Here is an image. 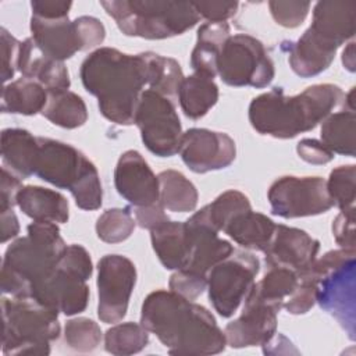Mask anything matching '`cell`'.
I'll return each mask as SVG.
<instances>
[{
  "label": "cell",
  "instance_id": "cell-6",
  "mask_svg": "<svg viewBox=\"0 0 356 356\" xmlns=\"http://www.w3.org/2000/svg\"><path fill=\"white\" fill-rule=\"evenodd\" d=\"M4 355H49L61 332L58 313L31 298L1 299Z\"/></svg>",
  "mask_w": 356,
  "mask_h": 356
},
{
  "label": "cell",
  "instance_id": "cell-38",
  "mask_svg": "<svg viewBox=\"0 0 356 356\" xmlns=\"http://www.w3.org/2000/svg\"><path fill=\"white\" fill-rule=\"evenodd\" d=\"M248 196L239 191L228 189L218 195L210 204H206L207 216L211 225L220 232L239 213L250 210Z\"/></svg>",
  "mask_w": 356,
  "mask_h": 356
},
{
  "label": "cell",
  "instance_id": "cell-2",
  "mask_svg": "<svg viewBox=\"0 0 356 356\" xmlns=\"http://www.w3.org/2000/svg\"><path fill=\"white\" fill-rule=\"evenodd\" d=\"M79 76L86 92L97 99L104 118L118 125H132L147 70L143 54H127L113 47H99L81 64Z\"/></svg>",
  "mask_w": 356,
  "mask_h": 356
},
{
  "label": "cell",
  "instance_id": "cell-19",
  "mask_svg": "<svg viewBox=\"0 0 356 356\" xmlns=\"http://www.w3.org/2000/svg\"><path fill=\"white\" fill-rule=\"evenodd\" d=\"M318 249L320 242L306 231L275 224L271 241L263 253L268 267H286L300 274L316 260Z\"/></svg>",
  "mask_w": 356,
  "mask_h": 356
},
{
  "label": "cell",
  "instance_id": "cell-15",
  "mask_svg": "<svg viewBox=\"0 0 356 356\" xmlns=\"http://www.w3.org/2000/svg\"><path fill=\"white\" fill-rule=\"evenodd\" d=\"M243 302L241 316L225 325L227 345L236 349L264 345L277 331L280 309L250 292Z\"/></svg>",
  "mask_w": 356,
  "mask_h": 356
},
{
  "label": "cell",
  "instance_id": "cell-9",
  "mask_svg": "<svg viewBox=\"0 0 356 356\" xmlns=\"http://www.w3.org/2000/svg\"><path fill=\"white\" fill-rule=\"evenodd\" d=\"M142 142L159 157H171L179 150L182 127L172 100L152 89L140 95L135 120Z\"/></svg>",
  "mask_w": 356,
  "mask_h": 356
},
{
  "label": "cell",
  "instance_id": "cell-7",
  "mask_svg": "<svg viewBox=\"0 0 356 356\" xmlns=\"http://www.w3.org/2000/svg\"><path fill=\"white\" fill-rule=\"evenodd\" d=\"M217 75L228 86L263 89L275 75L274 63L264 44L246 33L229 36L221 49Z\"/></svg>",
  "mask_w": 356,
  "mask_h": 356
},
{
  "label": "cell",
  "instance_id": "cell-29",
  "mask_svg": "<svg viewBox=\"0 0 356 356\" xmlns=\"http://www.w3.org/2000/svg\"><path fill=\"white\" fill-rule=\"evenodd\" d=\"M49 99V92L38 81L21 76L4 85L1 92V111L22 115L42 113Z\"/></svg>",
  "mask_w": 356,
  "mask_h": 356
},
{
  "label": "cell",
  "instance_id": "cell-28",
  "mask_svg": "<svg viewBox=\"0 0 356 356\" xmlns=\"http://www.w3.org/2000/svg\"><path fill=\"white\" fill-rule=\"evenodd\" d=\"M218 95L213 78L193 72L182 79L177 96L184 114L191 120H199L216 106Z\"/></svg>",
  "mask_w": 356,
  "mask_h": 356
},
{
  "label": "cell",
  "instance_id": "cell-10",
  "mask_svg": "<svg viewBox=\"0 0 356 356\" xmlns=\"http://www.w3.org/2000/svg\"><path fill=\"white\" fill-rule=\"evenodd\" d=\"M267 199L271 213L282 218L318 216L334 206L321 177H281L270 185Z\"/></svg>",
  "mask_w": 356,
  "mask_h": 356
},
{
  "label": "cell",
  "instance_id": "cell-31",
  "mask_svg": "<svg viewBox=\"0 0 356 356\" xmlns=\"http://www.w3.org/2000/svg\"><path fill=\"white\" fill-rule=\"evenodd\" d=\"M42 115L57 127L75 129L88 121V108L82 97L71 90L49 92Z\"/></svg>",
  "mask_w": 356,
  "mask_h": 356
},
{
  "label": "cell",
  "instance_id": "cell-36",
  "mask_svg": "<svg viewBox=\"0 0 356 356\" xmlns=\"http://www.w3.org/2000/svg\"><path fill=\"white\" fill-rule=\"evenodd\" d=\"M327 192L339 211H355L356 165H339L330 172L325 181Z\"/></svg>",
  "mask_w": 356,
  "mask_h": 356
},
{
  "label": "cell",
  "instance_id": "cell-39",
  "mask_svg": "<svg viewBox=\"0 0 356 356\" xmlns=\"http://www.w3.org/2000/svg\"><path fill=\"white\" fill-rule=\"evenodd\" d=\"M102 330L97 323L88 317L71 318L64 327L65 343L76 352H92L102 342Z\"/></svg>",
  "mask_w": 356,
  "mask_h": 356
},
{
  "label": "cell",
  "instance_id": "cell-5",
  "mask_svg": "<svg viewBox=\"0 0 356 356\" xmlns=\"http://www.w3.org/2000/svg\"><path fill=\"white\" fill-rule=\"evenodd\" d=\"M100 6L124 35L150 40L182 35L200 19L192 1L103 0Z\"/></svg>",
  "mask_w": 356,
  "mask_h": 356
},
{
  "label": "cell",
  "instance_id": "cell-4",
  "mask_svg": "<svg viewBox=\"0 0 356 356\" xmlns=\"http://www.w3.org/2000/svg\"><path fill=\"white\" fill-rule=\"evenodd\" d=\"M67 245L54 222L33 221L26 235L6 249L1 263V292L13 298H31V289L49 278Z\"/></svg>",
  "mask_w": 356,
  "mask_h": 356
},
{
  "label": "cell",
  "instance_id": "cell-42",
  "mask_svg": "<svg viewBox=\"0 0 356 356\" xmlns=\"http://www.w3.org/2000/svg\"><path fill=\"white\" fill-rule=\"evenodd\" d=\"M58 268L88 281L93 273V264L89 252L76 243L68 245L57 264Z\"/></svg>",
  "mask_w": 356,
  "mask_h": 356
},
{
  "label": "cell",
  "instance_id": "cell-43",
  "mask_svg": "<svg viewBox=\"0 0 356 356\" xmlns=\"http://www.w3.org/2000/svg\"><path fill=\"white\" fill-rule=\"evenodd\" d=\"M298 278H299L298 286L285 299L284 306H282L291 314H305L316 303L317 282L310 278H305V277H298Z\"/></svg>",
  "mask_w": 356,
  "mask_h": 356
},
{
  "label": "cell",
  "instance_id": "cell-1",
  "mask_svg": "<svg viewBox=\"0 0 356 356\" xmlns=\"http://www.w3.org/2000/svg\"><path fill=\"white\" fill-rule=\"evenodd\" d=\"M140 324L171 355H216L225 349L224 331L203 306L172 291L150 292L140 310Z\"/></svg>",
  "mask_w": 356,
  "mask_h": 356
},
{
  "label": "cell",
  "instance_id": "cell-41",
  "mask_svg": "<svg viewBox=\"0 0 356 356\" xmlns=\"http://www.w3.org/2000/svg\"><path fill=\"white\" fill-rule=\"evenodd\" d=\"M168 286L170 291L178 293L179 296L188 300H195L207 288V275H202L185 268L177 270L170 277Z\"/></svg>",
  "mask_w": 356,
  "mask_h": 356
},
{
  "label": "cell",
  "instance_id": "cell-22",
  "mask_svg": "<svg viewBox=\"0 0 356 356\" xmlns=\"http://www.w3.org/2000/svg\"><path fill=\"white\" fill-rule=\"evenodd\" d=\"M18 71L24 78L38 81L47 92L68 90L71 85L64 63L44 56L32 38L21 42Z\"/></svg>",
  "mask_w": 356,
  "mask_h": 356
},
{
  "label": "cell",
  "instance_id": "cell-13",
  "mask_svg": "<svg viewBox=\"0 0 356 356\" xmlns=\"http://www.w3.org/2000/svg\"><path fill=\"white\" fill-rule=\"evenodd\" d=\"M38 142L39 152L35 175L56 188L71 192L95 165L81 150L68 143L43 136H38Z\"/></svg>",
  "mask_w": 356,
  "mask_h": 356
},
{
  "label": "cell",
  "instance_id": "cell-45",
  "mask_svg": "<svg viewBox=\"0 0 356 356\" xmlns=\"http://www.w3.org/2000/svg\"><path fill=\"white\" fill-rule=\"evenodd\" d=\"M0 38H1V60H3L1 79L3 82H7L14 76L15 71L18 70L21 42L17 40L6 28L0 29Z\"/></svg>",
  "mask_w": 356,
  "mask_h": 356
},
{
  "label": "cell",
  "instance_id": "cell-20",
  "mask_svg": "<svg viewBox=\"0 0 356 356\" xmlns=\"http://www.w3.org/2000/svg\"><path fill=\"white\" fill-rule=\"evenodd\" d=\"M89 296L90 291L85 280L58 267L49 278L31 289V299L65 316L83 312L89 303Z\"/></svg>",
  "mask_w": 356,
  "mask_h": 356
},
{
  "label": "cell",
  "instance_id": "cell-24",
  "mask_svg": "<svg viewBox=\"0 0 356 356\" xmlns=\"http://www.w3.org/2000/svg\"><path fill=\"white\" fill-rule=\"evenodd\" d=\"M39 152L38 138L22 128H7L1 132V160L4 167L19 178L35 174Z\"/></svg>",
  "mask_w": 356,
  "mask_h": 356
},
{
  "label": "cell",
  "instance_id": "cell-51",
  "mask_svg": "<svg viewBox=\"0 0 356 356\" xmlns=\"http://www.w3.org/2000/svg\"><path fill=\"white\" fill-rule=\"evenodd\" d=\"M165 209L159 203L150 204V206H142V207H134V216L135 221L140 228H146L149 231L154 229L160 224L165 222L168 216L164 211Z\"/></svg>",
  "mask_w": 356,
  "mask_h": 356
},
{
  "label": "cell",
  "instance_id": "cell-18",
  "mask_svg": "<svg viewBox=\"0 0 356 356\" xmlns=\"http://www.w3.org/2000/svg\"><path fill=\"white\" fill-rule=\"evenodd\" d=\"M114 185L120 196L134 207L160 202L159 177L136 150H127L120 156L114 170Z\"/></svg>",
  "mask_w": 356,
  "mask_h": 356
},
{
  "label": "cell",
  "instance_id": "cell-34",
  "mask_svg": "<svg viewBox=\"0 0 356 356\" xmlns=\"http://www.w3.org/2000/svg\"><path fill=\"white\" fill-rule=\"evenodd\" d=\"M298 282L299 278L293 270L286 267H270L264 277L253 284L249 292L281 310L285 299L295 291Z\"/></svg>",
  "mask_w": 356,
  "mask_h": 356
},
{
  "label": "cell",
  "instance_id": "cell-50",
  "mask_svg": "<svg viewBox=\"0 0 356 356\" xmlns=\"http://www.w3.org/2000/svg\"><path fill=\"white\" fill-rule=\"evenodd\" d=\"M72 7L71 1L63 0H33L31 1L32 15L44 19L67 18Z\"/></svg>",
  "mask_w": 356,
  "mask_h": 356
},
{
  "label": "cell",
  "instance_id": "cell-47",
  "mask_svg": "<svg viewBox=\"0 0 356 356\" xmlns=\"http://www.w3.org/2000/svg\"><path fill=\"white\" fill-rule=\"evenodd\" d=\"M332 235L342 249L355 250V211H341L332 221Z\"/></svg>",
  "mask_w": 356,
  "mask_h": 356
},
{
  "label": "cell",
  "instance_id": "cell-16",
  "mask_svg": "<svg viewBox=\"0 0 356 356\" xmlns=\"http://www.w3.org/2000/svg\"><path fill=\"white\" fill-rule=\"evenodd\" d=\"M316 302L346 330L350 339L355 338V259L317 282Z\"/></svg>",
  "mask_w": 356,
  "mask_h": 356
},
{
  "label": "cell",
  "instance_id": "cell-52",
  "mask_svg": "<svg viewBox=\"0 0 356 356\" xmlns=\"http://www.w3.org/2000/svg\"><path fill=\"white\" fill-rule=\"evenodd\" d=\"M0 216H1V238H0V241H1V243H6L7 241L15 238L19 234V224H18V218L13 209L1 210Z\"/></svg>",
  "mask_w": 356,
  "mask_h": 356
},
{
  "label": "cell",
  "instance_id": "cell-8",
  "mask_svg": "<svg viewBox=\"0 0 356 356\" xmlns=\"http://www.w3.org/2000/svg\"><path fill=\"white\" fill-rule=\"evenodd\" d=\"M260 261L249 252L234 250L207 273L209 300L221 317H231L254 284Z\"/></svg>",
  "mask_w": 356,
  "mask_h": 356
},
{
  "label": "cell",
  "instance_id": "cell-21",
  "mask_svg": "<svg viewBox=\"0 0 356 356\" xmlns=\"http://www.w3.org/2000/svg\"><path fill=\"white\" fill-rule=\"evenodd\" d=\"M31 32L40 51L53 60L64 63V60L71 58L75 53L82 51L76 25L68 17L44 19L32 15Z\"/></svg>",
  "mask_w": 356,
  "mask_h": 356
},
{
  "label": "cell",
  "instance_id": "cell-46",
  "mask_svg": "<svg viewBox=\"0 0 356 356\" xmlns=\"http://www.w3.org/2000/svg\"><path fill=\"white\" fill-rule=\"evenodd\" d=\"M195 10L207 22H225L231 18L238 7V1H192Z\"/></svg>",
  "mask_w": 356,
  "mask_h": 356
},
{
  "label": "cell",
  "instance_id": "cell-11",
  "mask_svg": "<svg viewBox=\"0 0 356 356\" xmlns=\"http://www.w3.org/2000/svg\"><path fill=\"white\" fill-rule=\"evenodd\" d=\"M136 284V267L125 256L106 254L97 263V316L106 324L121 321Z\"/></svg>",
  "mask_w": 356,
  "mask_h": 356
},
{
  "label": "cell",
  "instance_id": "cell-32",
  "mask_svg": "<svg viewBox=\"0 0 356 356\" xmlns=\"http://www.w3.org/2000/svg\"><path fill=\"white\" fill-rule=\"evenodd\" d=\"M355 110L343 108L337 113H331L321 124V142L337 154L355 157L356 140H355Z\"/></svg>",
  "mask_w": 356,
  "mask_h": 356
},
{
  "label": "cell",
  "instance_id": "cell-44",
  "mask_svg": "<svg viewBox=\"0 0 356 356\" xmlns=\"http://www.w3.org/2000/svg\"><path fill=\"white\" fill-rule=\"evenodd\" d=\"M74 22H75L78 33H79L82 51L97 47L103 43V40L106 38V29H104V25L102 24V21H99L95 17L82 15V17L75 18Z\"/></svg>",
  "mask_w": 356,
  "mask_h": 356
},
{
  "label": "cell",
  "instance_id": "cell-49",
  "mask_svg": "<svg viewBox=\"0 0 356 356\" xmlns=\"http://www.w3.org/2000/svg\"><path fill=\"white\" fill-rule=\"evenodd\" d=\"M21 189V178L7 167H3L0 179V211L13 209L17 204V196Z\"/></svg>",
  "mask_w": 356,
  "mask_h": 356
},
{
  "label": "cell",
  "instance_id": "cell-27",
  "mask_svg": "<svg viewBox=\"0 0 356 356\" xmlns=\"http://www.w3.org/2000/svg\"><path fill=\"white\" fill-rule=\"evenodd\" d=\"M274 221L257 211L246 210L236 214L224 228L234 242L245 249L264 252L274 234Z\"/></svg>",
  "mask_w": 356,
  "mask_h": 356
},
{
  "label": "cell",
  "instance_id": "cell-25",
  "mask_svg": "<svg viewBox=\"0 0 356 356\" xmlns=\"http://www.w3.org/2000/svg\"><path fill=\"white\" fill-rule=\"evenodd\" d=\"M150 241L160 263L167 270H182L189 261L185 222L167 220L150 231Z\"/></svg>",
  "mask_w": 356,
  "mask_h": 356
},
{
  "label": "cell",
  "instance_id": "cell-14",
  "mask_svg": "<svg viewBox=\"0 0 356 356\" xmlns=\"http://www.w3.org/2000/svg\"><path fill=\"white\" fill-rule=\"evenodd\" d=\"M356 32V3L324 0L313 8L312 25L302 35L325 53L337 50L350 40Z\"/></svg>",
  "mask_w": 356,
  "mask_h": 356
},
{
  "label": "cell",
  "instance_id": "cell-40",
  "mask_svg": "<svg viewBox=\"0 0 356 356\" xmlns=\"http://www.w3.org/2000/svg\"><path fill=\"white\" fill-rule=\"evenodd\" d=\"M309 1H268V8L274 21L284 28H298L306 19Z\"/></svg>",
  "mask_w": 356,
  "mask_h": 356
},
{
  "label": "cell",
  "instance_id": "cell-26",
  "mask_svg": "<svg viewBox=\"0 0 356 356\" xmlns=\"http://www.w3.org/2000/svg\"><path fill=\"white\" fill-rule=\"evenodd\" d=\"M229 36L228 22H204L199 26L196 44L191 54V67L196 74L214 79L221 49Z\"/></svg>",
  "mask_w": 356,
  "mask_h": 356
},
{
  "label": "cell",
  "instance_id": "cell-35",
  "mask_svg": "<svg viewBox=\"0 0 356 356\" xmlns=\"http://www.w3.org/2000/svg\"><path fill=\"white\" fill-rule=\"evenodd\" d=\"M149 343V331L138 323H121L104 334V349L117 356L139 353Z\"/></svg>",
  "mask_w": 356,
  "mask_h": 356
},
{
  "label": "cell",
  "instance_id": "cell-12",
  "mask_svg": "<svg viewBox=\"0 0 356 356\" xmlns=\"http://www.w3.org/2000/svg\"><path fill=\"white\" fill-rule=\"evenodd\" d=\"M178 153L191 171L204 174L231 165L236 157V145L225 132L191 128L182 134Z\"/></svg>",
  "mask_w": 356,
  "mask_h": 356
},
{
  "label": "cell",
  "instance_id": "cell-23",
  "mask_svg": "<svg viewBox=\"0 0 356 356\" xmlns=\"http://www.w3.org/2000/svg\"><path fill=\"white\" fill-rule=\"evenodd\" d=\"M19 210L33 221L64 224L70 217L68 200L57 191L26 185L17 196Z\"/></svg>",
  "mask_w": 356,
  "mask_h": 356
},
{
  "label": "cell",
  "instance_id": "cell-30",
  "mask_svg": "<svg viewBox=\"0 0 356 356\" xmlns=\"http://www.w3.org/2000/svg\"><path fill=\"white\" fill-rule=\"evenodd\" d=\"M160 204L174 213L193 211L197 206L196 186L179 171L164 170L159 175Z\"/></svg>",
  "mask_w": 356,
  "mask_h": 356
},
{
  "label": "cell",
  "instance_id": "cell-17",
  "mask_svg": "<svg viewBox=\"0 0 356 356\" xmlns=\"http://www.w3.org/2000/svg\"><path fill=\"white\" fill-rule=\"evenodd\" d=\"M184 222L189 243V261L185 270L207 275L211 267L227 259L235 250L231 242L218 236V231L209 220L206 206Z\"/></svg>",
  "mask_w": 356,
  "mask_h": 356
},
{
  "label": "cell",
  "instance_id": "cell-3",
  "mask_svg": "<svg viewBox=\"0 0 356 356\" xmlns=\"http://www.w3.org/2000/svg\"><path fill=\"white\" fill-rule=\"evenodd\" d=\"M343 102L334 83H317L302 93L286 96L281 88L256 96L249 104V122L261 135L291 139L314 129Z\"/></svg>",
  "mask_w": 356,
  "mask_h": 356
},
{
  "label": "cell",
  "instance_id": "cell-33",
  "mask_svg": "<svg viewBox=\"0 0 356 356\" xmlns=\"http://www.w3.org/2000/svg\"><path fill=\"white\" fill-rule=\"evenodd\" d=\"M142 54L146 63L149 89L170 99L177 96L179 85L185 78L178 61L152 51Z\"/></svg>",
  "mask_w": 356,
  "mask_h": 356
},
{
  "label": "cell",
  "instance_id": "cell-48",
  "mask_svg": "<svg viewBox=\"0 0 356 356\" xmlns=\"http://www.w3.org/2000/svg\"><path fill=\"white\" fill-rule=\"evenodd\" d=\"M296 152L303 161L316 165L327 164L334 159V153L321 140L310 138L302 139L296 145Z\"/></svg>",
  "mask_w": 356,
  "mask_h": 356
},
{
  "label": "cell",
  "instance_id": "cell-53",
  "mask_svg": "<svg viewBox=\"0 0 356 356\" xmlns=\"http://www.w3.org/2000/svg\"><path fill=\"white\" fill-rule=\"evenodd\" d=\"M342 64L349 72L356 71V57H355V42L350 40L342 51Z\"/></svg>",
  "mask_w": 356,
  "mask_h": 356
},
{
  "label": "cell",
  "instance_id": "cell-37",
  "mask_svg": "<svg viewBox=\"0 0 356 356\" xmlns=\"http://www.w3.org/2000/svg\"><path fill=\"white\" fill-rule=\"evenodd\" d=\"M135 225L136 221L128 207L107 209L96 221V234L106 243H120L132 235Z\"/></svg>",
  "mask_w": 356,
  "mask_h": 356
}]
</instances>
